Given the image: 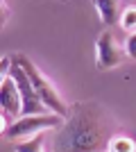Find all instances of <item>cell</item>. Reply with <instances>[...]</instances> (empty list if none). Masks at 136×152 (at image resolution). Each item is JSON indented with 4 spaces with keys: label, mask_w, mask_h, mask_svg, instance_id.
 Segmentation results:
<instances>
[{
    "label": "cell",
    "mask_w": 136,
    "mask_h": 152,
    "mask_svg": "<svg viewBox=\"0 0 136 152\" xmlns=\"http://www.w3.org/2000/svg\"><path fill=\"white\" fill-rule=\"evenodd\" d=\"M113 139V121L97 102H79L52 136V152H102Z\"/></svg>",
    "instance_id": "1"
},
{
    "label": "cell",
    "mask_w": 136,
    "mask_h": 152,
    "mask_svg": "<svg viewBox=\"0 0 136 152\" xmlns=\"http://www.w3.org/2000/svg\"><path fill=\"white\" fill-rule=\"evenodd\" d=\"M14 61L18 64L20 68L27 73V77H30V82H32V86L36 89V93L41 95V100L45 102V107L50 109L52 114H59L61 118H66V116L71 114V109L66 107V102L61 100V95H59V91L52 86V82L48 80V77L41 73L36 66H34L32 61H30V57H25V55H14Z\"/></svg>",
    "instance_id": "2"
},
{
    "label": "cell",
    "mask_w": 136,
    "mask_h": 152,
    "mask_svg": "<svg viewBox=\"0 0 136 152\" xmlns=\"http://www.w3.org/2000/svg\"><path fill=\"white\" fill-rule=\"evenodd\" d=\"M64 123V118L59 114H41V116H20L18 121H14L12 125L7 127L5 136L9 141H27L36 136V134L45 132V129H52V127H59Z\"/></svg>",
    "instance_id": "3"
},
{
    "label": "cell",
    "mask_w": 136,
    "mask_h": 152,
    "mask_svg": "<svg viewBox=\"0 0 136 152\" xmlns=\"http://www.w3.org/2000/svg\"><path fill=\"white\" fill-rule=\"evenodd\" d=\"M7 77H12L14 82H16V86H18V91H20V100H23V116L50 114V109L45 107V102L41 100V95L36 93V89L32 86L27 73L20 68L16 61L12 64V70H9V75H7Z\"/></svg>",
    "instance_id": "4"
},
{
    "label": "cell",
    "mask_w": 136,
    "mask_h": 152,
    "mask_svg": "<svg viewBox=\"0 0 136 152\" xmlns=\"http://www.w3.org/2000/svg\"><path fill=\"white\" fill-rule=\"evenodd\" d=\"M0 104H2V132H7V121H18L23 116V100L20 91L12 77H2L0 84Z\"/></svg>",
    "instance_id": "5"
},
{
    "label": "cell",
    "mask_w": 136,
    "mask_h": 152,
    "mask_svg": "<svg viewBox=\"0 0 136 152\" xmlns=\"http://www.w3.org/2000/svg\"><path fill=\"white\" fill-rule=\"evenodd\" d=\"M125 59V52L123 48L116 43V39L109 30L102 32L97 37V43H95V61H97V68L100 70H109V68H116L118 64H123Z\"/></svg>",
    "instance_id": "6"
},
{
    "label": "cell",
    "mask_w": 136,
    "mask_h": 152,
    "mask_svg": "<svg viewBox=\"0 0 136 152\" xmlns=\"http://www.w3.org/2000/svg\"><path fill=\"white\" fill-rule=\"evenodd\" d=\"M97 14L104 25H116L125 9H120V0H95Z\"/></svg>",
    "instance_id": "7"
},
{
    "label": "cell",
    "mask_w": 136,
    "mask_h": 152,
    "mask_svg": "<svg viewBox=\"0 0 136 152\" xmlns=\"http://www.w3.org/2000/svg\"><path fill=\"white\" fill-rule=\"evenodd\" d=\"M45 139H48V134L41 132V134H36V136H32V139L16 143V148H14V150H16V152H43Z\"/></svg>",
    "instance_id": "8"
},
{
    "label": "cell",
    "mask_w": 136,
    "mask_h": 152,
    "mask_svg": "<svg viewBox=\"0 0 136 152\" xmlns=\"http://www.w3.org/2000/svg\"><path fill=\"white\" fill-rule=\"evenodd\" d=\"M109 152H136V141L127 134H116L109 141Z\"/></svg>",
    "instance_id": "9"
},
{
    "label": "cell",
    "mask_w": 136,
    "mask_h": 152,
    "mask_svg": "<svg viewBox=\"0 0 136 152\" xmlns=\"http://www.w3.org/2000/svg\"><path fill=\"white\" fill-rule=\"evenodd\" d=\"M120 27L125 30H136V7H127L120 16Z\"/></svg>",
    "instance_id": "10"
},
{
    "label": "cell",
    "mask_w": 136,
    "mask_h": 152,
    "mask_svg": "<svg viewBox=\"0 0 136 152\" xmlns=\"http://www.w3.org/2000/svg\"><path fill=\"white\" fill-rule=\"evenodd\" d=\"M125 52H127V57L136 59V32L127 39V43H125Z\"/></svg>",
    "instance_id": "11"
}]
</instances>
